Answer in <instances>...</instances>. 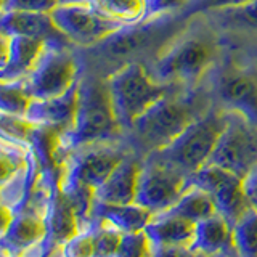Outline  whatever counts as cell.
<instances>
[{"label": "cell", "mask_w": 257, "mask_h": 257, "mask_svg": "<svg viewBox=\"0 0 257 257\" xmlns=\"http://www.w3.org/2000/svg\"><path fill=\"white\" fill-rule=\"evenodd\" d=\"M131 151V145L124 147L119 142L93 143L71 151L63 161L58 177L60 190L76 209L85 211L93 203L95 190L106 182Z\"/></svg>", "instance_id": "1"}, {"label": "cell", "mask_w": 257, "mask_h": 257, "mask_svg": "<svg viewBox=\"0 0 257 257\" xmlns=\"http://www.w3.org/2000/svg\"><path fill=\"white\" fill-rule=\"evenodd\" d=\"M120 128L109 100L106 82L84 79L79 82V100L72 122L60 139L58 150L66 158L80 147L104 142H117Z\"/></svg>", "instance_id": "2"}, {"label": "cell", "mask_w": 257, "mask_h": 257, "mask_svg": "<svg viewBox=\"0 0 257 257\" xmlns=\"http://www.w3.org/2000/svg\"><path fill=\"white\" fill-rule=\"evenodd\" d=\"M228 120V111L212 109L203 112L183 128L182 134L158 151L148 155L191 175L207 164Z\"/></svg>", "instance_id": "3"}, {"label": "cell", "mask_w": 257, "mask_h": 257, "mask_svg": "<svg viewBox=\"0 0 257 257\" xmlns=\"http://www.w3.org/2000/svg\"><path fill=\"white\" fill-rule=\"evenodd\" d=\"M201 114L195 112V106L188 100L166 93L134 122L127 132L131 135L128 145L139 155L147 156L151 151L167 147Z\"/></svg>", "instance_id": "4"}, {"label": "cell", "mask_w": 257, "mask_h": 257, "mask_svg": "<svg viewBox=\"0 0 257 257\" xmlns=\"http://www.w3.org/2000/svg\"><path fill=\"white\" fill-rule=\"evenodd\" d=\"M104 82L116 119L124 132L131 131L135 120L167 93V84L158 82L139 61L122 64Z\"/></svg>", "instance_id": "5"}, {"label": "cell", "mask_w": 257, "mask_h": 257, "mask_svg": "<svg viewBox=\"0 0 257 257\" xmlns=\"http://www.w3.org/2000/svg\"><path fill=\"white\" fill-rule=\"evenodd\" d=\"M215 45L204 36L183 34L166 42L156 55L153 72L158 82H195L214 61Z\"/></svg>", "instance_id": "6"}, {"label": "cell", "mask_w": 257, "mask_h": 257, "mask_svg": "<svg viewBox=\"0 0 257 257\" xmlns=\"http://www.w3.org/2000/svg\"><path fill=\"white\" fill-rule=\"evenodd\" d=\"M188 187L190 175L147 155L142 159L134 203L156 214L174 206Z\"/></svg>", "instance_id": "7"}, {"label": "cell", "mask_w": 257, "mask_h": 257, "mask_svg": "<svg viewBox=\"0 0 257 257\" xmlns=\"http://www.w3.org/2000/svg\"><path fill=\"white\" fill-rule=\"evenodd\" d=\"M50 13L61 34L82 47L98 45L127 24L104 13L95 4L58 5Z\"/></svg>", "instance_id": "8"}, {"label": "cell", "mask_w": 257, "mask_h": 257, "mask_svg": "<svg viewBox=\"0 0 257 257\" xmlns=\"http://www.w3.org/2000/svg\"><path fill=\"white\" fill-rule=\"evenodd\" d=\"M207 164L227 169L244 179L257 164V127L228 111V120Z\"/></svg>", "instance_id": "9"}, {"label": "cell", "mask_w": 257, "mask_h": 257, "mask_svg": "<svg viewBox=\"0 0 257 257\" xmlns=\"http://www.w3.org/2000/svg\"><path fill=\"white\" fill-rule=\"evenodd\" d=\"M77 63L64 45L47 44L36 66L24 77L32 98H52L66 93L77 77Z\"/></svg>", "instance_id": "10"}, {"label": "cell", "mask_w": 257, "mask_h": 257, "mask_svg": "<svg viewBox=\"0 0 257 257\" xmlns=\"http://www.w3.org/2000/svg\"><path fill=\"white\" fill-rule=\"evenodd\" d=\"M190 183L207 191L214 199L217 212L231 225L251 207L243 188V179L223 167L206 164L190 175Z\"/></svg>", "instance_id": "11"}, {"label": "cell", "mask_w": 257, "mask_h": 257, "mask_svg": "<svg viewBox=\"0 0 257 257\" xmlns=\"http://www.w3.org/2000/svg\"><path fill=\"white\" fill-rule=\"evenodd\" d=\"M222 109L246 119L257 127V69L231 68L223 71L215 84Z\"/></svg>", "instance_id": "12"}, {"label": "cell", "mask_w": 257, "mask_h": 257, "mask_svg": "<svg viewBox=\"0 0 257 257\" xmlns=\"http://www.w3.org/2000/svg\"><path fill=\"white\" fill-rule=\"evenodd\" d=\"M171 18L172 16L167 15L159 16V18L128 23L96 45L98 52L106 55L111 60L127 58V56L139 53L145 50L150 44L155 42L161 34H164L166 26L171 21Z\"/></svg>", "instance_id": "13"}, {"label": "cell", "mask_w": 257, "mask_h": 257, "mask_svg": "<svg viewBox=\"0 0 257 257\" xmlns=\"http://www.w3.org/2000/svg\"><path fill=\"white\" fill-rule=\"evenodd\" d=\"M0 29L7 36H23L44 40L53 45H66L68 39L61 34L52 18V13L45 12H2Z\"/></svg>", "instance_id": "14"}, {"label": "cell", "mask_w": 257, "mask_h": 257, "mask_svg": "<svg viewBox=\"0 0 257 257\" xmlns=\"http://www.w3.org/2000/svg\"><path fill=\"white\" fill-rule=\"evenodd\" d=\"M45 47L47 42L39 39L2 34V56H0L2 80L26 77L36 66Z\"/></svg>", "instance_id": "15"}, {"label": "cell", "mask_w": 257, "mask_h": 257, "mask_svg": "<svg viewBox=\"0 0 257 257\" xmlns=\"http://www.w3.org/2000/svg\"><path fill=\"white\" fill-rule=\"evenodd\" d=\"M143 156L137 151H131L114 167V171L100 188L95 190L93 201L109 204H131L135 201L137 182L142 167Z\"/></svg>", "instance_id": "16"}, {"label": "cell", "mask_w": 257, "mask_h": 257, "mask_svg": "<svg viewBox=\"0 0 257 257\" xmlns=\"http://www.w3.org/2000/svg\"><path fill=\"white\" fill-rule=\"evenodd\" d=\"M79 82L80 80H77L63 95L52 96V98H32L24 117L36 127L68 128L76 114L79 100Z\"/></svg>", "instance_id": "17"}, {"label": "cell", "mask_w": 257, "mask_h": 257, "mask_svg": "<svg viewBox=\"0 0 257 257\" xmlns=\"http://www.w3.org/2000/svg\"><path fill=\"white\" fill-rule=\"evenodd\" d=\"M47 235L45 219L23 211L15 214L10 225L2 231V255L20 257Z\"/></svg>", "instance_id": "18"}, {"label": "cell", "mask_w": 257, "mask_h": 257, "mask_svg": "<svg viewBox=\"0 0 257 257\" xmlns=\"http://www.w3.org/2000/svg\"><path fill=\"white\" fill-rule=\"evenodd\" d=\"M190 249L206 255L225 254L227 257H236L233 246V225L219 212L198 222Z\"/></svg>", "instance_id": "19"}, {"label": "cell", "mask_w": 257, "mask_h": 257, "mask_svg": "<svg viewBox=\"0 0 257 257\" xmlns=\"http://www.w3.org/2000/svg\"><path fill=\"white\" fill-rule=\"evenodd\" d=\"M196 223L172 212L161 211L153 214L143 228L150 244L155 246H190L195 238Z\"/></svg>", "instance_id": "20"}, {"label": "cell", "mask_w": 257, "mask_h": 257, "mask_svg": "<svg viewBox=\"0 0 257 257\" xmlns=\"http://www.w3.org/2000/svg\"><path fill=\"white\" fill-rule=\"evenodd\" d=\"M45 241L53 249L63 246L79 228L74 207L69 203V199L64 196V193L60 190V183L53 191L50 206H48V212L45 217Z\"/></svg>", "instance_id": "21"}, {"label": "cell", "mask_w": 257, "mask_h": 257, "mask_svg": "<svg viewBox=\"0 0 257 257\" xmlns=\"http://www.w3.org/2000/svg\"><path fill=\"white\" fill-rule=\"evenodd\" d=\"M153 214L155 212H151L150 209L135 203L109 204V203L93 201L90 211V222L106 220L122 233H139L143 231V228L147 227V223L151 220Z\"/></svg>", "instance_id": "22"}, {"label": "cell", "mask_w": 257, "mask_h": 257, "mask_svg": "<svg viewBox=\"0 0 257 257\" xmlns=\"http://www.w3.org/2000/svg\"><path fill=\"white\" fill-rule=\"evenodd\" d=\"M166 211L198 223L207 219V217L217 214V207L207 191H204L198 185L190 183V187L183 191V195L177 199V203L166 209Z\"/></svg>", "instance_id": "23"}, {"label": "cell", "mask_w": 257, "mask_h": 257, "mask_svg": "<svg viewBox=\"0 0 257 257\" xmlns=\"http://www.w3.org/2000/svg\"><path fill=\"white\" fill-rule=\"evenodd\" d=\"M236 257H257V209L249 207L233 225Z\"/></svg>", "instance_id": "24"}, {"label": "cell", "mask_w": 257, "mask_h": 257, "mask_svg": "<svg viewBox=\"0 0 257 257\" xmlns=\"http://www.w3.org/2000/svg\"><path fill=\"white\" fill-rule=\"evenodd\" d=\"M31 100L32 95L24 77L15 80H2V85H0V103H2L4 114L24 117L28 112Z\"/></svg>", "instance_id": "25"}, {"label": "cell", "mask_w": 257, "mask_h": 257, "mask_svg": "<svg viewBox=\"0 0 257 257\" xmlns=\"http://www.w3.org/2000/svg\"><path fill=\"white\" fill-rule=\"evenodd\" d=\"M206 16L219 21L222 26L238 28V29H254L257 31V0L244 5L225 8V10L211 12Z\"/></svg>", "instance_id": "26"}, {"label": "cell", "mask_w": 257, "mask_h": 257, "mask_svg": "<svg viewBox=\"0 0 257 257\" xmlns=\"http://www.w3.org/2000/svg\"><path fill=\"white\" fill-rule=\"evenodd\" d=\"M98 220H92L87 227L77 230L63 247L64 257H93Z\"/></svg>", "instance_id": "27"}, {"label": "cell", "mask_w": 257, "mask_h": 257, "mask_svg": "<svg viewBox=\"0 0 257 257\" xmlns=\"http://www.w3.org/2000/svg\"><path fill=\"white\" fill-rule=\"evenodd\" d=\"M93 4L112 18L127 24L142 21L145 12V0H93Z\"/></svg>", "instance_id": "28"}, {"label": "cell", "mask_w": 257, "mask_h": 257, "mask_svg": "<svg viewBox=\"0 0 257 257\" xmlns=\"http://www.w3.org/2000/svg\"><path fill=\"white\" fill-rule=\"evenodd\" d=\"M124 233L106 220H98L93 257H116Z\"/></svg>", "instance_id": "29"}, {"label": "cell", "mask_w": 257, "mask_h": 257, "mask_svg": "<svg viewBox=\"0 0 257 257\" xmlns=\"http://www.w3.org/2000/svg\"><path fill=\"white\" fill-rule=\"evenodd\" d=\"M116 257H151L150 241L143 231L124 233Z\"/></svg>", "instance_id": "30"}, {"label": "cell", "mask_w": 257, "mask_h": 257, "mask_svg": "<svg viewBox=\"0 0 257 257\" xmlns=\"http://www.w3.org/2000/svg\"><path fill=\"white\" fill-rule=\"evenodd\" d=\"M247 2H252V0H188V4L183 8V15L182 16H195L201 13H211L217 10H225V8H233V7H239L244 5Z\"/></svg>", "instance_id": "31"}, {"label": "cell", "mask_w": 257, "mask_h": 257, "mask_svg": "<svg viewBox=\"0 0 257 257\" xmlns=\"http://www.w3.org/2000/svg\"><path fill=\"white\" fill-rule=\"evenodd\" d=\"M187 4L188 0H145V12L142 21L172 15L174 12L183 10Z\"/></svg>", "instance_id": "32"}, {"label": "cell", "mask_w": 257, "mask_h": 257, "mask_svg": "<svg viewBox=\"0 0 257 257\" xmlns=\"http://www.w3.org/2000/svg\"><path fill=\"white\" fill-rule=\"evenodd\" d=\"M60 5V0H2V12H45L50 13Z\"/></svg>", "instance_id": "33"}, {"label": "cell", "mask_w": 257, "mask_h": 257, "mask_svg": "<svg viewBox=\"0 0 257 257\" xmlns=\"http://www.w3.org/2000/svg\"><path fill=\"white\" fill-rule=\"evenodd\" d=\"M151 257H196L190 246H155L150 244Z\"/></svg>", "instance_id": "34"}, {"label": "cell", "mask_w": 257, "mask_h": 257, "mask_svg": "<svg viewBox=\"0 0 257 257\" xmlns=\"http://www.w3.org/2000/svg\"><path fill=\"white\" fill-rule=\"evenodd\" d=\"M243 188L246 193L247 201L252 207L257 209V164L247 172V175L243 179Z\"/></svg>", "instance_id": "35"}, {"label": "cell", "mask_w": 257, "mask_h": 257, "mask_svg": "<svg viewBox=\"0 0 257 257\" xmlns=\"http://www.w3.org/2000/svg\"><path fill=\"white\" fill-rule=\"evenodd\" d=\"M72 4H92V0H60V5H72Z\"/></svg>", "instance_id": "36"}, {"label": "cell", "mask_w": 257, "mask_h": 257, "mask_svg": "<svg viewBox=\"0 0 257 257\" xmlns=\"http://www.w3.org/2000/svg\"><path fill=\"white\" fill-rule=\"evenodd\" d=\"M48 257H64V254H63V247H61V246H60V247H56L55 251H53L50 255H48Z\"/></svg>", "instance_id": "37"}, {"label": "cell", "mask_w": 257, "mask_h": 257, "mask_svg": "<svg viewBox=\"0 0 257 257\" xmlns=\"http://www.w3.org/2000/svg\"><path fill=\"white\" fill-rule=\"evenodd\" d=\"M209 257H227L225 254H217V255H209Z\"/></svg>", "instance_id": "38"}, {"label": "cell", "mask_w": 257, "mask_h": 257, "mask_svg": "<svg viewBox=\"0 0 257 257\" xmlns=\"http://www.w3.org/2000/svg\"><path fill=\"white\" fill-rule=\"evenodd\" d=\"M2 257H7V255H2Z\"/></svg>", "instance_id": "39"}]
</instances>
